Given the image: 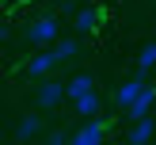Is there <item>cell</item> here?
Listing matches in <instances>:
<instances>
[{"mask_svg": "<svg viewBox=\"0 0 156 145\" xmlns=\"http://www.w3.org/2000/svg\"><path fill=\"white\" fill-rule=\"evenodd\" d=\"M145 84H149V80H145V73L129 76L126 84H118V92H114V103H118V107H129V103H133V99H137V92L145 88Z\"/></svg>", "mask_w": 156, "mask_h": 145, "instance_id": "obj_3", "label": "cell"}, {"mask_svg": "<svg viewBox=\"0 0 156 145\" xmlns=\"http://www.w3.org/2000/svg\"><path fill=\"white\" fill-rule=\"evenodd\" d=\"M137 69H141V73H149V69H156V42L141 46V57H137Z\"/></svg>", "mask_w": 156, "mask_h": 145, "instance_id": "obj_13", "label": "cell"}, {"mask_svg": "<svg viewBox=\"0 0 156 145\" xmlns=\"http://www.w3.org/2000/svg\"><path fill=\"white\" fill-rule=\"evenodd\" d=\"M88 88H95V80H91L88 73H76L73 80L65 84V96H69V99H76V96H80V92H88Z\"/></svg>", "mask_w": 156, "mask_h": 145, "instance_id": "obj_11", "label": "cell"}, {"mask_svg": "<svg viewBox=\"0 0 156 145\" xmlns=\"http://www.w3.org/2000/svg\"><path fill=\"white\" fill-rule=\"evenodd\" d=\"M65 99V84L61 80H46L42 88H38V103L42 107H53V103H61Z\"/></svg>", "mask_w": 156, "mask_h": 145, "instance_id": "obj_9", "label": "cell"}, {"mask_svg": "<svg viewBox=\"0 0 156 145\" xmlns=\"http://www.w3.org/2000/svg\"><path fill=\"white\" fill-rule=\"evenodd\" d=\"M50 50H53V57H57V65L61 61H73L76 53H80V38H53Z\"/></svg>", "mask_w": 156, "mask_h": 145, "instance_id": "obj_7", "label": "cell"}, {"mask_svg": "<svg viewBox=\"0 0 156 145\" xmlns=\"http://www.w3.org/2000/svg\"><path fill=\"white\" fill-rule=\"evenodd\" d=\"M152 103H156V88H152V84H145V88L137 92V99H133L129 107H122V111H126L129 118H141V114H149V107H152Z\"/></svg>", "mask_w": 156, "mask_h": 145, "instance_id": "obj_4", "label": "cell"}, {"mask_svg": "<svg viewBox=\"0 0 156 145\" xmlns=\"http://www.w3.org/2000/svg\"><path fill=\"white\" fill-rule=\"evenodd\" d=\"M107 130H111V126H107L99 114H88V118L80 122V130L69 134V141H73V145H99V141L107 137Z\"/></svg>", "mask_w": 156, "mask_h": 145, "instance_id": "obj_1", "label": "cell"}, {"mask_svg": "<svg viewBox=\"0 0 156 145\" xmlns=\"http://www.w3.org/2000/svg\"><path fill=\"white\" fill-rule=\"evenodd\" d=\"M4 38H8V27H4V23H0V42H4Z\"/></svg>", "mask_w": 156, "mask_h": 145, "instance_id": "obj_15", "label": "cell"}, {"mask_svg": "<svg viewBox=\"0 0 156 145\" xmlns=\"http://www.w3.org/2000/svg\"><path fill=\"white\" fill-rule=\"evenodd\" d=\"M73 103H76V111H80V118H88V114H99V103H103V99L95 96V88H88V92H80Z\"/></svg>", "mask_w": 156, "mask_h": 145, "instance_id": "obj_10", "label": "cell"}, {"mask_svg": "<svg viewBox=\"0 0 156 145\" xmlns=\"http://www.w3.org/2000/svg\"><path fill=\"white\" fill-rule=\"evenodd\" d=\"M152 130H156V122L149 118V114H141V118H133V130L126 134V141H129V145H145V141L152 137Z\"/></svg>", "mask_w": 156, "mask_h": 145, "instance_id": "obj_6", "label": "cell"}, {"mask_svg": "<svg viewBox=\"0 0 156 145\" xmlns=\"http://www.w3.org/2000/svg\"><path fill=\"white\" fill-rule=\"evenodd\" d=\"M53 38H57V19H53V15H38L27 27V42L30 46H50Z\"/></svg>", "mask_w": 156, "mask_h": 145, "instance_id": "obj_2", "label": "cell"}, {"mask_svg": "<svg viewBox=\"0 0 156 145\" xmlns=\"http://www.w3.org/2000/svg\"><path fill=\"white\" fill-rule=\"evenodd\" d=\"M103 23V8H80L76 12V34H91Z\"/></svg>", "mask_w": 156, "mask_h": 145, "instance_id": "obj_5", "label": "cell"}, {"mask_svg": "<svg viewBox=\"0 0 156 145\" xmlns=\"http://www.w3.org/2000/svg\"><path fill=\"white\" fill-rule=\"evenodd\" d=\"M50 69H57V57H53V50H38L34 57H30L27 73H30V76H46Z\"/></svg>", "mask_w": 156, "mask_h": 145, "instance_id": "obj_8", "label": "cell"}, {"mask_svg": "<svg viewBox=\"0 0 156 145\" xmlns=\"http://www.w3.org/2000/svg\"><path fill=\"white\" fill-rule=\"evenodd\" d=\"M38 130H42V118H38V114H27V118L19 122V130H15V137H19V141H30Z\"/></svg>", "mask_w": 156, "mask_h": 145, "instance_id": "obj_12", "label": "cell"}, {"mask_svg": "<svg viewBox=\"0 0 156 145\" xmlns=\"http://www.w3.org/2000/svg\"><path fill=\"white\" fill-rule=\"evenodd\" d=\"M65 141H69L65 130H53V134H50V145H65Z\"/></svg>", "mask_w": 156, "mask_h": 145, "instance_id": "obj_14", "label": "cell"}]
</instances>
